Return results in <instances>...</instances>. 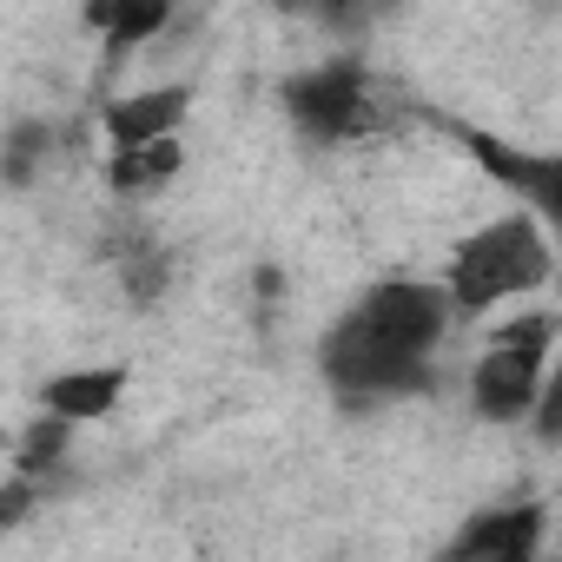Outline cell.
I'll list each match as a JSON object with an SVG mask.
<instances>
[{
  "instance_id": "obj_12",
  "label": "cell",
  "mask_w": 562,
  "mask_h": 562,
  "mask_svg": "<svg viewBox=\"0 0 562 562\" xmlns=\"http://www.w3.org/2000/svg\"><path fill=\"white\" fill-rule=\"evenodd\" d=\"M325 8H331V21H364V14L384 8V0H325Z\"/></svg>"
},
{
  "instance_id": "obj_4",
  "label": "cell",
  "mask_w": 562,
  "mask_h": 562,
  "mask_svg": "<svg viewBox=\"0 0 562 562\" xmlns=\"http://www.w3.org/2000/svg\"><path fill=\"white\" fill-rule=\"evenodd\" d=\"M292 113L305 133L318 139H358L378 113H371V80L358 67H325V74H305L292 87Z\"/></svg>"
},
{
  "instance_id": "obj_7",
  "label": "cell",
  "mask_w": 562,
  "mask_h": 562,
  "mask_svg": "<svg viewBox=\"0 0 562 562\" xmlns=\"http://www.w3.org/2000/svg\"><path fill=\"white\" fill-rule=\"evenodd\" d=\"M120 391H126L120 371H74V378L47 384V411L67 417V424H93V417H106L120 404Z\"/></svg>"
},
{
  "instance_id": "obj_9",
  "label": "cell",
  "mask_w": 562,
  "mask_h": 562,
  "mask_svg": "<svg viewBox=\"0 0 562 562\" xmlns=\"http://www.w3.org/2000/svg\"><path fill=\"white\" fill-rule=\"evenodd\" d=\"M470 146H476V159H483L503 186H522V192H536V199H555V166H549V159H522V153L496 146L490 133H470Z\"/></svg>"
},
{
  "instance_id": "obj_8",
  "label": "cell",
  "mask_w": 562,
  "mask_h": 562,
  "mask_svg": "<svg viewBox=\"0 0 562 562\" xmlns=\"http://www.w3.org/2000/svg\"><path fill=\"white\" fill-rule=\"evenodd\" d=\"M179 172V139H139V146H120L113 153V192H153Z\"/></svg>"
},
{
  "instance_id": "obj_11",
  "label": "cell",
  "mask_w": 562,
  "mask_h": 562,
  "mask_svg": "<svg viewBox=\"0 0 562 562\" xmlns=\"http://www.w3.org/2000/svg\"><path fill=\"white\" fill-rule=\"evenodd\" d=\"M67 430H74V424L47 411V424H41V430H27V443H21V470H27V476L54 470V463H60V443H67Z\"/></svg>"
},
{
  "instance_id": "obj_3",
  "label": "cell",
  "mask_w": 562,
  "mask_h": 562,
  "mask_svg": "<svg viewBox=\"0 0 562 562\" xmlns=\"http://www.w3.org/2000/svg\"><path fill=\"white\" fill-rule=\"evenodd\" d=\"M549 345H555V325L549 318H516L509 331L490 338V351L476 358V378H470V397H476V411L490 424H509V417H522L536 404Z\"/></svg>"
},
{
  "instance_id": "obj_6",
  "label": "cell",
  "mask_w": 562,
  "mask_h": 562,
  "mask_svg": "<svg viewBox=\"0 0 562 562\" xmlns=\"http://www.w3.org/2000/svg\"><path fill=\"white\" fill-rule=\"evenodd\" d=\"M536 536H542V516H536V509H496V516H483L470 536H457V555L522 562V555H536Z\"/></svg>"
},
{
  "instance_id": "obj_1",
  "label": "cell",
  "mask_w": 562,
  "mask_h": 562,
  "mask_svg": "<svg viewBox=\"0 0 562 562\" xmlns=\"http://www.w3.org/2000/svg\"><path fill=\"white\" fill-rule=\"evenodd\" d=\"M450 325V299L430 285H378L325 345V364L345 391H411L430 364V345Z\"/></svg>"
},
{
  "instance_id": "obj_2",
  "label": "cell",
  "mask_w": 562,
  "mask_h": 562,
  "mask_svg": "<svg viewBox=\"0 0 562 562\" xmlns=\"http://www.w3.org/2000/svg\"><path fill=\"white\" fill-rule=\"evenodd\" d=\"M542 278H549V238H542V225H536V218H496V225H483L470 245H457L443 299H450L457 312H483V305H496V299L536 292Z\"/></svg>"
},
{
  "instance_id": "obj_5",
  "label": "cell",
  "mask_w": 562,
  "mask_h": 562,
  "mask_svg": "<svg viewBox=\"0 0 562 562\" xmlns=\"http://www.w3.org/2000/svg\"><path fill=\"white\" fill-rule=\"evenodd\" d=\"M192 113V100L179 87H153V93H126L106 106V139L113 146H139V139H166L179 133V120Z\"/></svg>"
},
{
  "instance_id": "obj_10",
  "label": "cell",
  "mask_w": 562,
  "mask_h": 562,
  "mask_svg": "<svg viewBox=\"0 0 562 562\" xmlns=\"http://www.w3.org/2000/svg\"><path fill=\"white\" fill-rule=\"evenodd\" d=\"M166 14H172V0H113V14H106V27H113V54L153 41V34L166 27Z\"/></svg>"
}]
</instances>
